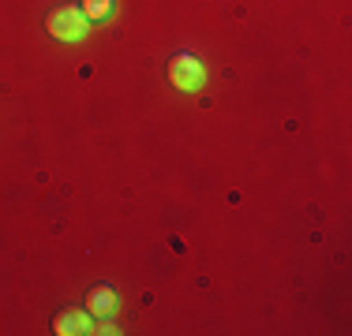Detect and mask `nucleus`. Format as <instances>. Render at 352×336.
Wrapping results in <instances>:
<instances>
[{
    "label": "nucleus",
    "mask_w": 352,
    "mask_h": 336,
    "mask_svg": "<svg viewBox=\"0 0 352 336\" xmlns=\"http://www.w3.org/2000/svg\"><path fill=\"white\" fill-rule=\"evenodd\" d=\"M169 82L176 90H188V94H195V90H203V82H206V67L199 56H191V53H176L173 60H169Z\"/></svg>",
    "instance_id": "1"
},
{
    "label": "nucleus",
    "mask_w": 352,
    "mask_h": 336,
    "mask_svg": "<svg viewBox=\"0 0 352 336\" xmlns=\"http://www.w3.org/2000/svg\"><path fill=\"white\" fill-rule=\"evenodd\" d=\"M87 30H90V23H87V15H82L75 4H64V8H56V12H49V34H53V38L82 41Z\"/></svg>",
    "instance_id": "2"
},
{
    "label": "nucleus",
    "mask_w": 352,
    "mask_h": 336,
    "mask_svg": "<svg viewBox=\"0 0 352 336\" xmlns=\"http://www.w3.org/2000/svg\"><path fill=\"white\" fill-rule=\"evenodd\" d=\"M53 329L60 336H79V333H94V314L90 310H64L56 314Z\"/></svg>",
    "instance_id": "3"
},
{
    "label": "nucleus",
    "mask_w": 352,
    "mask_h": 336,
    "mask_svg": "<svg viewBox=\"0 0 352 336\" xmlns=\"http://www.w3.org/2000/svg\"><path fill=\"white\" fill-rule=\"evenodd\" d=\"M116 307H120V296H116L109 284H102V288H94V291L87 296V310H90L94 317H113Z\"/></svg>",
    "instance_id": "4"
},
{
    "label": "nucleus",
    "mask_w": 352,
    "mask_h": 336,
    "mask_svg": "<svg viewBox=\"0 0 352 336\" xmlns=\"http://www.w3.org/2000/svg\"><path fill=\"white\" fill-rule=\"evenodd\" d=\"M113 8H116V0H82L79 12L87 15V23H102L113 15Z\"/></svg>",
    "instance_id": "5"
},
{
    "label": "nucleus",
    "mask_w": 352,
    "mask_h": 336,
    "mask_svg": "<svg viewBox=\"0 0 352 336\" xmlns=\"http://www.w3.org/2000/svg\"><path fill=\"white\" fill-rule=\"evenodd\" d=\"M94 333H102V336H109V333H116V325H113V317H102V322L94 325Z\"/></svg>",
    "instance_id": "6"
}]
</instances>
